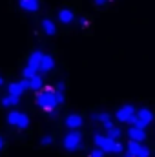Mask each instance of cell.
Segmentation results:
<instances>
[{
  "label": "cell",
  "instance_id": "20",
  "mask_svg": "<svg viewBox=\"0 0 155 157\" xmlns=\"http://www.w3.org/2000/svg\"><path fill=\"white\" fill-rule=\"evenodd\" d=\"M91 119H93V121H99V122L102 124V122L110 121V119H112V115H110V113H106V112H102V113H93V115H91Z\"/></svg>",
  "mask_w": 155,
  "mask_h": 157
},
{
  "label": "cell",
  "instance_id": "4",
  "mask_svg": "<svg viewBox=\"0 0 155 157\" xmlns=\"http://www.w3.org/2000/svg\"><path fill=\"white\" fill-rule=\"evenodd\" d=\"M6 119H7V122L11 126H15L18 130H26L29 126V117L26 113H22V112H9Z\"/></svg>",
  "mask_w": 155,
  "mask_h": 157
},
{
  "label": "cell",
  "instance_id": "11",
  "mask_svg": "<svg viewBox=\"0 0 155 157\" xmlns=\"http://www.w3.org/2000/svg\"><path fill=\"white\" fill-rule=\"evenodd\" d=\"M24 82H26V90L39 91L40 88H42V77H40L39 73L33 75V77H29V78H24Z\"/></svg>",
  "mask_w": 155,
  "mask_h": 157
},
{
  "label": "cell",
  "instance_id": "13",
  "mask_svg": "<svg viewBox=\"0 0 155 157\" xmlns=\"http://www.w3.org/2000/svg\"><path fill=\"white\" fill-rule=\"evenodd\" d=\"M0 102H2L4 108H13V106H17V104L20 102V97H17V95H9V93H7V95L2 97Z\"/></svg>",
  "mask_w": 155,
  "mask_h": 157
},
{
  "label": "cell",
  "instance_id": "21",
  "mask_svg": "<svg viewBox=\"0 0 155 157\" xmlns=\"http://www.w3.org/2000/svg\"><path fill=\"white\" fill-rule=\"evenodd\" d=\"M40 144H42V146H49V144H53V137H51V135H44V137L40 139Z\"/></svg>",
  "mask_w": 155,
  "mask_h": 157
},
{
  "label": "cell",
  "instance_id": "26",
  "mask_svg": "<svg viewBox=\"0 0 155 157\" xmlns=\"http://www.w3.org/2000/svg\"><path fill=\"white\" fill-rule=\"evenodd\" d=\"M2 84H4V78L0 77V86H2Z\"/></svg>",
  "mask_w": 155,
  "mask_h": 157
},
{
  "label": "cell",
  "instance_id": "19",
  "mask_svg": "<svg viewBox=\"0 0 155 157\" xmlns=\"http://www.w3.org/2000/svg\"><path fill=\"white\" fill-rule=\"evenodd\" d=\"M106 132H108V137H110V139H113V141H119V139H120V135H122V132H120L119 128H115V126H112V128H110V130H106Z\"/></svg>",
  "mask_w": 155,
  "mask_h": 157
},
{
  "label": "cell",
  "instance_id": "24",
  "mask_svg": "<svg viewBox=\"0 0 155 157\" xmlns=\"http://www.w3.org/2000/svg\"><path fill=\"white\" fill-rule=\"evenodd\" d=\"M93 2H95V6H104L108 0H93Z\"/></svg>",
  "mask_w": 155,
  "mask_h": 157
},
{
  "label": "cell",
  "instance_id": "22",
  "mask_svg": "<svg viewBox=\"0 0 155 157\" xmlns=\"http://www.w3.org/2000/svg\"><path fill=\"white\" fill-rule=\"evenodd\" d=\"M89 157H104V152H102V150H99V148H95V150H91V152H89Z\"/></svg>",
  "mask_w": 155,
  "mask_h": 157
},
{
  "label": "cell",
  "instance_id": "16",
  "mask_svg": "<svg viewBox=\"0 0 155 157\" xmlns=\"http://www.w3.org/2000/svg\"><path fill=\"white\" fill-rule=\"evenodd\" d=\"M42 51L40 49H35L31 55H29V60H28V64L29 66H33V68H37V71H39V64H40V59H42Z\"/></svg>",
  "mask_w": 155,
  "mask_h": 157
},
{
  "label": "cell",
  "instance_id": "25",
  "mask_svg": "<svg viewBox=\"0 0 155 157\" xmlns=\"http://www.w3.org/2000/svg\"><path fill=\"white\" fill-rule=\"evenodd\" d=\"M2 148H4V137L0 135V150H2Z\"/></svg>",
  "mask_w": 155,
  "mask_h": 157
},
{
  "label": "cell",
  "instance_id": "2",
  "mask_svg": "<svg viewBox=\"0 0 155 157\" xmlns=\"http://www.w3.org/2000/svg\"><path fill=\"white\" fill-rule=\"evenodd\" d=\"M93 141H95L97 148H99V150H102L104 154H122V152H124V146H122L119 141H113V139H110L108 135H100V133H95Z\"/></svg>",
  "mask_w": 155,
  "mask_h": 157
},
{
  "label": "cell",
  "instance_id": "14",
  "mask_svg": "<svg viewBox=\"0 0 155 157\" xmlns=\"http://www.w3.org/2000/svg\"><path fill=\"white\" fill-rule=\"evenodd\" d=\"M42 29H44V33L49 35V37H53V35L57 33V26H55V22L49 20V18H44V20H42Z\"/></svg>",
  "mask_w": 155,
  "mask_h": 157
},
{
  "label": "cell",
  "instance_id": "17",
  "mask_svg": "<svg viewBox=\"0 0 155 157\" xmlns=\"http://www.w3.org/2000/svg\"><path fill=\"white\" fill-rule=\"evenodd\" d=\"M73 11H70V9H60L59 11V20L62 22V24H70V22H73Z\"/></svg>",
  "mask_w": 155,
  "mask_h": 157
},
{
  "label": "cell",
  "instance_id": "7",
  "mask_svg": "<svg viewBox=\"0 0 155 157\" xmlns=\"http://www.w3.org/2000/svg\"><path fill=\"white\" fill-rule=\"evenodd\" d=\"M53 68H55V59L51 55L44 53L42 59H40V64H39V73H49Z\"/></svg>",
  "mask_w": 155,
  "mask_h": 157
},
{
  "label": "cell",
  "instance_id": "6",
  "mask_svg": "<svg viewBox=\"0 0 155 157\" xmlns=\"http://www.w3.org/2000/svg\"><path fill=\"white\" fill-rule=\"evenodd\" d=\"M135 112H137V110H135L133 106H130V104H128V106H122V108H119V110H117L115 117H117L119 122H131L133 117H135Z\"/></svg>",
  "mask_w": 155,
  "mask_h": 157
},
{
  "label": "cell",
  "instance_id": "18",
  "mask_svg": "<svg viewBox=\"0 0 155 157\" xmlns=\"http://www.w3.org/2000/svg\"><path fill=\"white\" fill-rule=\"evenodd\" d=\"M141 144H142V143H135V141H130V143H128V146H126V150H128V155H131V157L137 155V152H139Z\"/></svg>",
  "mask_w": 155,
  "mask_h": 157
},
{
  "label": "cell",
  "instance_id": "27",
  "mask_svg": "<svg viewBox=\"0 0 155 157\" xmlns=\"http://www.w3.org/2000/svg\"><path fill=\"white\" fill-rule=\"evenodd\" d=\"M126 157H131V155H126Z\"/></svg>",
  "mask_w": 155,
  "mask_h": 157
},
{
  "label": "cell",
  "instance_id": "23",
  "mask_svg": "<svg viewBox=\"0 0 155 157\" xmlns=\"http://www.w3.org/2000/svg\"><path fill=\"white\" fill-rule=\"evenodd\" d=\"M78 24H80L82 28H86V26H88V20H86V18H80V20H78Z\"/></svg>",
  "mask_w": 155,
  "mask_h": 157
},
{
  "label": "cell",
  "instance_id": "9",
  "mask_svg": "<svg viewBox=\"0 0 155 157\" xmlns=\"http://www.w3.org/2000/svg\"><path fill=\"white\" fill-rule=\"evenodd\" d=\"M24 91H26V82H24V78L18 80V82H11V84L7 86V93H9V95H17V97H20Z\"/></svg>",
  "mask_w": 155,
  "mask_h": 157
},
{
  "label": "cell",
  "instance_id": "10",
  "mask_svg": "<svg viewBox=\"0 0 155 157\" xmlns=\"http://www.w3.org/2000/svg\"><path fill=\"white\" fill-rule=\"evenodd\" d=\"M128 137H130V141L142 143V141L146 139V132H144V130H141V128H135V126H131V128L128 130Z\"/></svg>",
  "mask_w": 155,
  "mask_h": 157
},
{
  "label": "cell",
  "instance_id": "12",
  "mask_svg": "<svg viewBox=\"0 0 155 157\" xmlns=\"http://www.w3.org/2000/svg\"><path fill=\"white\" fill-rule=\"evenodd\" d=\"M20 7L28 13H37L40 7V2L39 0H20Z\"/></svg>",
  "mask_w": 155,
  "mask_h": 157
},
{
  "label": "cell",
  "instance_id": "8",
  "mask_svg": "<svg viewBox=\"0 0 155 157\" xmlns=\"http://www.w3.org/2000/svg\"><path fill=\"white\" fill-rule=\"evenodd\" d=\"M64 124H66L70 130H78V128L84 124V119H82V115H78V113H71V115L66 117Z\"/></svg>",
  "mask_w": 155,
  "mask_h": 157
},
{
  "label": "cell",
  "instance_id": "1",
  "mask_svg": "<svg viewBox=\"0 0 155 157\" xmlns=\"http://www.w3.org/2000/svg\"><path fill=\"white\" fill-rule=\"evenodd\" d=\"M37 104H39V108H42V110L47 112V113H51V112L57 108V101H55V90H53V86L40 88L39 93H37Z\"/></svg>",
  "mask_w": 155,
  "mask_h": 157
},
{
  "label": "cell",
  "instance_id": "15",
  "mask_svg": "<svg viewBox=\"0 0 155 157\" xmlns=\"http://www.w3.org/2000/svg\"><path fill=\"white\" fill-rule=\"evenodd\" d=\"M64 82H59L53 90H55V101H57V106H60L64 102Z\"/></svg>",
  "mask_w": 155,
  "mask_h": 157
},
{
  "label": "cell",
  "instance_id": "5",
  "mask_svg": "<svg viewBox=\"0 0 155 157\" xmlns=\"http://www.w3.org/2000/svg\"><path fill=\"white\" fill-rule=\"evenodd\" d=\"M152 119H153L152 112H150L148 108H142V110L135 112V117H133V121H131V124H133L135 128H141V130H144V128H146V126L152 122Z\"/></svg>",
  "mask_w": 155,
  "mask_h": 157
},
{
  "label": "cell",
  "instance_id": "3",
  "mask_svg": "<svg viewBox=\"0 0 155 157\" xmlns=\"http://www.w3.org/2000/svg\"><path fill=\"white\" fill-rule=\"evenodd\" d=\"M62 144H64V148H66L68 152H75V150H78V148L82 146V133L77 132V130L70 132V133L64 137Z\"/></svg>",
  "mask_w": 155,
  "mask_h": 157
}]
</instances>
